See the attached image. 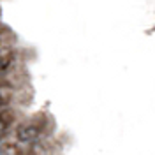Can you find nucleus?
Listing matches in <instances>:
<instances>
[{"label":"nucleus","instance_id":"1","mask_svg":"<svg viewBox=\"0 0 155 155\" xmlns=\"http://www.w3.org/2000/svg\"><path fill=\"white\" fill-rule=\"evenodd\" d=\"M11 120H12V115H11V111H5V109H2V111H0V139H2L4 136L7 134V127H9Z\"/></svg>","mask_w":155,"mask_h":155},{"label":"nucleus","instance_id":"2","mask_svg":"<svg viewBox=\"0 0 155 155\" xmlns=\"http://www.w3.org/2000/svg\"><path fill=\"white\" fill-rule=\"evenodd\" d=\"M35 134H37V130L32 129V127H19L18 130V137L21 141H32L35 137Z\"/></svg>","mask_w":155,"mask_h":155},{"label":"nucleus","instance_id":"3","mask_svg":"<svg viewBox=\"0 0 155 155\" xmlns=\"http://www.w3.org/2000/svg\"><path fill=\"white\" fill-rule=\"evenodd\" d=\"M5 106H7V97H4L2 94H0V111L5 109Z\"/></svg>","mask_w":155,"mask_h":155},{"label":"nucleus","instance_id":"4","mask_svg":"<svg viewBox=\"0 0 155 155\" xmlns=\"http://www.w3.org/2000/svg\"><path fill=\"white\" fill-rule=\"evenodd\" d=\"M0 155H14V153H11L9 150H4V152H0Z\"/></svg>","mask_w":155,"mask_h":155}]
</instances>
